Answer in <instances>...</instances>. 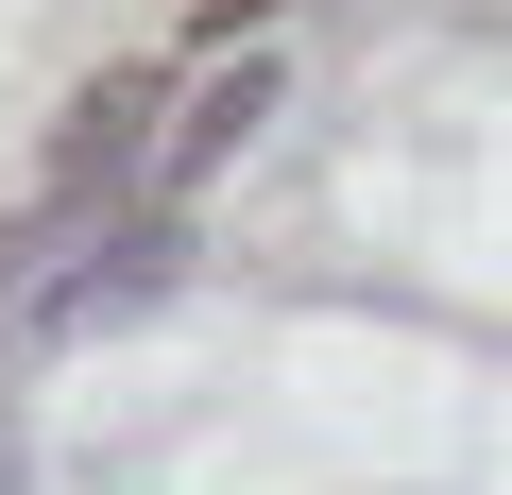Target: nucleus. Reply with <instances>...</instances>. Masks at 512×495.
Segmentation results:
<instances>
[{"label": "nucleus", "instance_id": "f257e3e1", "mask_svg": "<svg viewBox=\"0 0 512 495\" xmlns=\"http://www.w3.org/2000/svg\"><path fill=\"white\" fill-rule=\"evenodd\" d=\"M171 257H188L171 222H120V239H86V257L35 291V342H103V325H137V308L171 291Z\"/></svg>", "mask_w": 512, "mask_h": 495}, {"label": "nucleus", "instance_id": "20e7f679", "mask_svg": "<svg viewBox=\"0 0 512 495\" xmlns=\"http://www.w3.org/2000/svg\"><path fill=\"white\" fill-rule=\"evenodd\" d=\"M256 18H274V0H188V35H205V52H239Z\"/></svg>", "mask_w": 512, "mask_h": 495}, {"label": "nucleus", "instance_id": "7ed1b4c3", "mask_svg": "<svg viewBox=\"0 0 512 495\" xmlns=\"http://www.w3.org/2000/svg\"><path fill=\"white\" fill-rule=\"evenodd\" d=\"M256 120H274V52H222V69L188 86V120H171V188H205V171H222Z\"/></svg>", "mask_w": 512, "mask_h": 495}, {"label": "nucleus", "instance_id": "f03ea898", "mask_svg": "<svg viewBox=\"0 0 512 495\" xmlns=\"http://www.w3.org/2000/svg\"><path fill=\"white\" fill-rule=\"evenodd\" d=\"M154 103H171L154 69H103V86L69 103V137H52V188L86 205V188H120V171H171V137H154Z\"/></svg>", "mask_w": 512, "mask_h": 495}, {"label": "nucleus", "instance_id": "39448f33", "mask_svg": "<svg viewBox=\"0 0 512 495\" xmlns=\"http://www.w3.org/2000/svg\"><path fill=\"white\" fill-rule=\"evenodd\" d=\"M0 495H18V427H0Z\"/></svg>", "mask_w": 512, "mask_h": 495}]
</instances>
